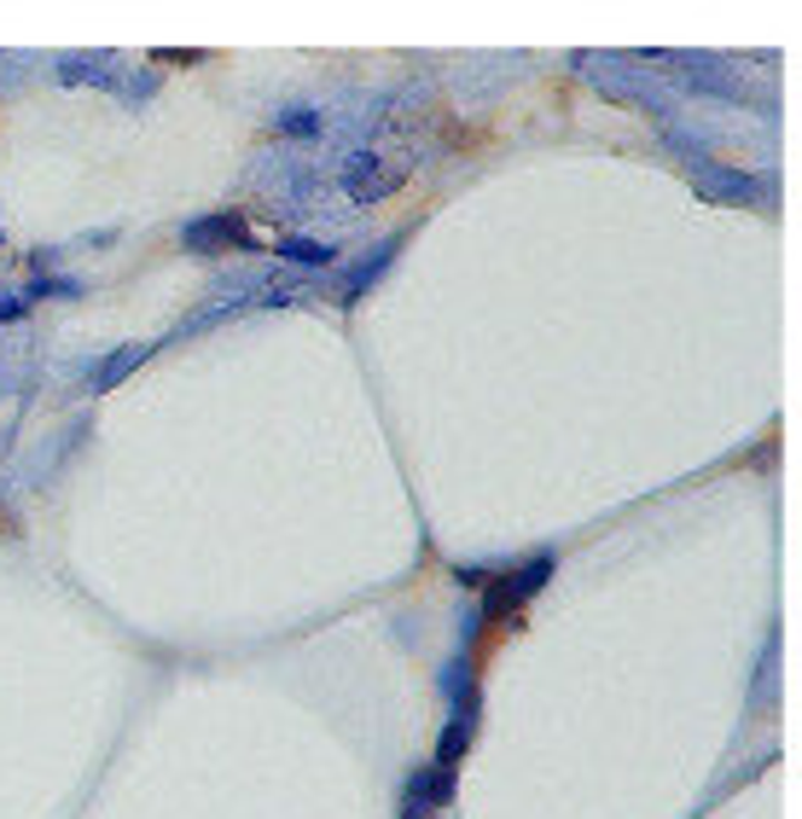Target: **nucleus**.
<instances>
[{"label": "nucleus", "mask_w": 802, "mask_h": 819, "mask_svg": "<svg viewBox=\"0 0 802 819\" xmlns=\"http://www.w3.org/2000/svg\"><path fill=\"white\" fill-rule=\"evenodd\" d=\"M547 576H553V558H535V565H524L517 570V581L506 587H495V593H488V617H501V610H512L517 599H529V593H541V587H547Z\"/></svg>", "instance_id": "f257e3e1"}, {"label": "nucleus", "mask_w": 802, "mask_h": 819, "mask_svg": "<svg viewBox=\"0 0 802 819\" xmlns=\"http://www.w3.org/2000/svg\"><path fill=\"white\" fill-rule=\"evenodd\" d=\"M180 239H187V250H204V256H210L216 244H239L245 227H239V216H204V221H192Z\"/></svg>", "instance_id": "f03ea898"}, {"label": "nucleus", "mask_w": 802, "mask_h": 819, "mask_svg": "<svg viewBox=\"0 0 802 819\" xmlns=\"http://www.w3.org/2000/svg\"><path fill=\"white\" fill-rule=\"evenodd\" d=\"M279 256H291V262H303V268H326L338 250H331V244H315V239H286V244H279Z\"/></svg>", "instance_id": "7ed1b4c3"}, {"label": "nucleus", "mask_w": 802, "mask_h": 819, "mask_svg": "<svg viewBox=\"0 0 802 819\" xmlns=\"http://www.w3.org/2000/svg\"><path fill=\"white\" fill-rule=\"evenodd\" d=\"M135 361H146V349H122V354H111V361L99 367V390H111V383H117L128 367H135Z\"/></svg>", "instance_id": "20e7f679"}, {"label": "nucleus", "mask_w": 802, "mask_h": 819, "mask_svg": "<svg viewBox=\"0 0 802 819\" xmlns=\"http://www.w3.org/2000/svg\"><path fill=\"white\" fill-rule=\"evenodd\" d=\"M291 134H308V128H320V117H286Z\"/></svg>", "instance_id": "39448f33"}]
</instances>
